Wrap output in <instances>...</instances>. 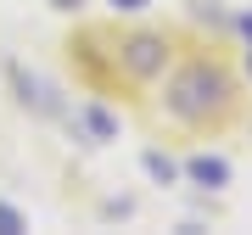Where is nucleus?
I'll list each match as a JSON object with an SVG mask.
<instances>
[{"mask_svg": "<svg viewBox=\"0 0 252 235\" xmlns=\"http://www.w3.org/2000/svg\"><path fill=\"white\" fill-rule=\"evenodd\" d=\"M112 6H118V11H140L146 0H112Z\"/></svg>", "mask_w": 252, "mask_h": 235, "instance_id": "nucleus-7", "label": "nucleus"}, {"mask_svg": "<svg viewBox=\"0 0 252 235\" xmlns=\"http://www.w3.org/2000/svg\"><path fill=\"white\" fill-rule=\"evenodd\" d=\"M84 129H90L95 140H112V135H118V118L101 112V107H90V112H84Z\"/></svg>", "mask_w": 252, "mask_h": 235, "instance_id": "nucleus-4", "label": "nucleus"}, {"mask_svg": "<svg viewBox=\"0 0 252 235\" xmlns=\"http://www.w3.org/2000/svg\"><path fill=\"white\" fill-rule=\"evenodd\" d=\"M146 168H152V179H162V185L174 179V163H168L162 151H146Z\"/></svg>", "mask_w": 252, "mask_h": 235, "instance_id": "nucleus-6", "label": "nucleus"}, {"mask_svg": "<svg viewBox=\"0 0 252 235\" xmlns=\"http://www.w3.org/2000/svg\"><path fill=\"white\" fill-rule=\"evenodd\" d=\"M224 101H230V79L213 62H190L180 73V84H174L168 107L180 118H207V112H224Z\"/></svg>", "mask_w": 252, "mask_h": 235, "instance_id": "nucleus-1", "label": "nucleus"}, {"mask_svg": "<svg viewBox=\"0 0 252 235\" xmlns=\"http://www.w3.org/2000/svg\"><path fill=\"white\" fill-rule=\"evenodd\" d=\"M17 230H28V218H23L17 207H6V202H0V235H17Z\"/></svg>", "mask_w": 252, "mask_h": 235, "instance_id": "nucleus-5", "label": "nucleus"}, {"mask_svg": "<svg viewBox=\"0 0 252 235\" xmlns=\"http://www.w3.org/2000/svg\"><path fill=\"white\" fill-rule=\"evenodd\" d=\"M124 67L135 73V79H157V73L168 67V39H157V34L129 39V45H124Z\"/></svg>", "mask_w": 252, "mask_h": 235, "instance_id": "nucleus-2", "label": "nucleus"}, {"mask_svg": "<svg viewBox=\"0 0 252 235\" xmlns=\"http://www.w3.org/2000/svg\"><path fill=\"white\" fill-rule=\"evenodd\" d=\"M241 34H247V39H252V11H247V17H241Z\"/></svg>", "mask_w": 252, "mask_h": 235, "instance_id": "nucleus-8", "label": "nucleus"}, {"mask_svg": "<svg viewBox=\"0 0 252 235\" xmlns=\"http://www.w3.org/2000/svg\"><path fill=\"white\" fill-rule=\"evenodd\" d=\"M185 168H190V179H196V185H207V190L230 185V163H224V157H207V151H196Z\"/></svg>", "mask_w": 252, "mask_h": 235, "instance_id": "nucleus-3", "label": "nucleus"}]
</instances>
